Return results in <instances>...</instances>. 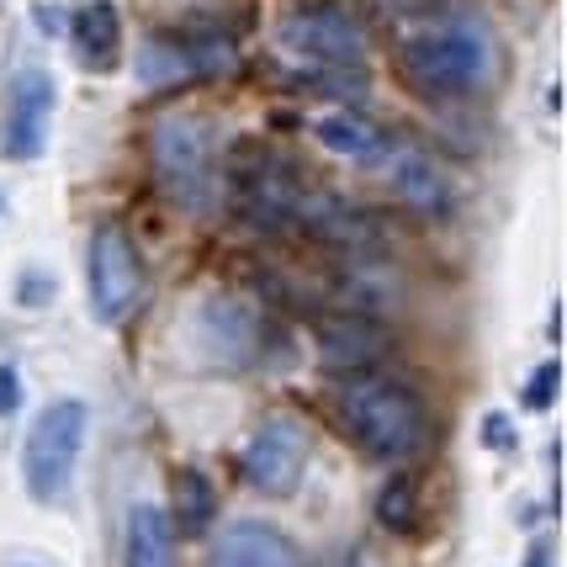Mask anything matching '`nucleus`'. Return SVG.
Returning a JSON list of instances; mask_svg holds the SVG:
<instances>
[{
	"label": "nucleus",
	"mask_w": 567,
	"mask_h": 567,
	"mask_svg": "<svg viewBox=\"0 0 567 567\" xmlns=\"http://www.w3.org/2000/svg\"><path fill=\"white\" fill-rule=\"evenodd\" d=\"M388 27L398 74L424 96L462 101L494 80V32L462 0H403Z\"/></svg>",
	"instance_id": "f257e3e1"
},
{
	"label": "nucleus",
	"mask_w": 567,
	"mask_h": 567,
	"mask_svg": "<svg viewBox=\"0 0 567 567\" xmlns=\"http://www.w3.org/2000/svg\"><path fill=\"white\" fill-rule=\"evenodd\" d=\"M276 49L287 53V80L319 96L367 91V27L334 0H308L276 22Z\"/></svg>",
	"instance_id": "f03ea898"
},
{
	"label": "nucleus",
	"mask_w": 567,
	"mask_h": 567,
	"mask_svg": "<svg viewBox=\"0 0 567 567\" xmlns=\"http://www.w3.org/2000/svg\"><path fill=\"white\" fill-rule=\"evenodd\" d=\"M334 409H340V424L350 430V441L361 445L371 462H409V456H420L424 435H430L424 398L388 371L350 377L334 398Z\"/></svg>",
	"instance_id": "7ed1b4c3"
},
{
	"label": "nucleus",
	"mask_w": 567,
	"mask_h": 567,
	"mask_svg": "<svg viewBox=\"0 0 567 567\" xmlns=\"http://www.w3.org/2000/svg\"><path fill=\"white\" fill-rule=\"evenodd\" d=\"M148 171L159 197L186 213H213L223 202V144L202 112H165L148 127Z\"/></svg>",
	"instance_id": "20e7f679"
},
{
	"label": "nucleus",
	"mask_w": 567,
	"mask_h": 567,
	"mask_svg": "<svg viewBox=\"0 0 567 567\" xmlns=\"http://www.w3.org/2000/svg\"><path fill=\"white\" fill-rule=\"evenodd\" d=\"M223 186L228 197L239 202V213L271 234H287L302 218V202L313 192V181L297 171V159H287L281 148L266 144H239L228 171H223Z\"/></svg>",
	"instance_id": "39448f33"
},
{
	"label": "nucleus",
	"mask_w": 567,
	"mask_h": 567,
	"mask_svg": "<svg viewBox=\"0 0 567 567\" xmlns=\"http://www.w3.org/2000/svg\"><path fill=\"white\" fill-rule=\"evenodd\" d=\"M85 424H91V409L80 398H53L49 409L32 420V430L22 441V483L38 504L64 498L74 462L85 451Z\"/></svg>",
	"instance_id": "423d86ee"
},
{
	"label": "nucleus",
	"mask_w": 567,
	"mask_h": 567,
	"mask_svg": "<svg viewBox=\"0 0 567 567\" xmlns=\"http://www.w3.org/2000/svg\"><path fill=\"white\" fill-rule=\"evenodd\" d=\"M308 451H313V435L308 424L292 420V414H271V420L255 424V435L239 451V472H245L249 488L271 498L297 494L302 472H308Z\"/></svg>",
	"instance_id": "0eeeda50"
},
{
	"label": "nucleus",
	"mask_w": 567,
	"mask_h": 567,
	"mask_svg": "<svg viewBox=\"0 0 567 567\" xmlns=\"http://www.w3.org/2000/svg\"><path fill=\"white\" fill-rule=\"evenodd\" d=\"M85 276H91V308L101 323H123L144 302V255L117 223L96 228L91 255H85Z\"/></svg>",
	"instance_id": "6e6552de"
},
{
	"label": "nucleus",
	"mask_w": 567,
	"mask_h": 567,
	"mask_svg": "<svg viewBox=\"0 0 567 567\" xmlns=\"http://www.w3.org/2000/svg\"><path fill=\"white\" fill-rule=\"evenodd\" d=\"M234 64H239V49L223 32H159V38L144 43L138 80H144L148 91H165V85L223 74V70H234Z\"/></svg>",
	"instance_id": "1a4fd4ad"
},
{
	"label": "nucleus",
	"mask_w": 567,
	"mask_h": 567,
	"mask_svg": "<svg viewBox=\"0 0 567 567\" xmlns=\"http://www.w3.org/2000/svg\"><path fill=\"white\" fill-rule=\"evenodd\" d=\"M53 106H59V85L43 64H22L6 85V117H0V154L6 159H38L49 148Z\"/></svg>",
	"instance_id": "9d476101"
},
{
	"label": "nucleus",
	"mask_w": 567,
	"mask_h": 567,
	"mask_svg": "<svg viewBox=\"0 0 567 567\" xmlns=\"http://www.w3.org/2000/svg\"><path fill=\"white\" fill-rule=\"evenodd\" d=\"M297 228H302L308 239H319V245L355 249V255H371V249H382L393 239V234H388V218H382L377 207H361V202L340 197V192H319V186L302 202Z\"/></svg>",
	"instance_id": "9b49d317"
},
{
	"label": "nucleus",
	"mask_w": 567,
	"mask_h": 567,
	"mask_svg": "<svg viewBox=\"0 0 567 567\" xmlns=\"http://www.w3.org/2000/svg\"><path fill=\"white\" fill-rule=\"evenodd\" d=\"M313 346H319V361L329 371L361 377L393 350V329L377 313H367V308H346V313H323L313 323Z\"/></svg>",
	"instance_id": "f8f14e48"
},
{
	"label": "nucleus",
	"mask_w": 567,
	"mask_h": 567,
	"mask_svg": "<svg viewBox=\"0 0 567 567\" xmlns=\"http://www.w3.org/2000/svg\"><path fill=\"white\" fill-rule=\"evenodd\" d=\"M197 334H202V355L213 367H249L260 355V340H266V323L249 308L245 297L218 292L197 308Z\"/></svg>",
	"instance_id": "ddd939ff"
},
{
	"label": "nucleus",
	"mask_w": 567,
	"mask_h": 567,
	"mask_svg": "<svg viewBox=\"0 0 567 567\" xmlns=\"http://www.w3.org/2000/svg\"><path fill=\"white\" fill-rule=\"evenodd\" d=\"M382 175H388V186H393V197L409 207V213H424V218H441L456 207V181L445 171L441 159L420 144H388L382 154Z\"/></svg>",
	"instance_id": "4468645a"
},
{
	"label": "nucleus",
	"mask_w": 567,
	"mask_h": 567,
	"mask_svg": "<svg viewBox=\"0 0 567 567\" xmlns=\"http://www.w3.org/2000/svg\"><path fill=\"white\" fill-rule=\"evenodd\" d=\"M207 567H308V557L271 519H234L213 536Z\"/></svg>",
	"instance_id": "2eb2a0df"
},
{
	"label": "nucleus",
	"mask_w": 567,
	"mask_h": 567,
	"mask_svg": "<svg viewBox=\"0 0 567 567\" xmlns=\"http://www.w3.org/2000/svg\"><path fill=\"white\" fill-rule=\"evenodd\" d=\"M70 49L80 59V70H117V53H123V17L112 0H85L70 17Z\"/></svg>",
	"instance_id": "dca6fc26"
},
{
	"label": "nucleus",
	"mask_w": 567,
	"mask_h": 567,
	"mask_svg": "<svg viewBox=\"0 0 567 567\" xmlns=\"http://www.w3.org/2000/svg\"><path fill=\"white\" fill-rule=\"evenodd\" d=\"M313 138H319V148L340 154V159H361V165H382V154L393 144L388 127L371 123L367 112H350V106L319 112V117H313Z\"/></svg>",
	"instance_id": "f3484780"
},
{
	"label": "nucleus",
	"mask_w": 567,
	"mask_h": 567,
	"mask_svg": "<svg viewBox=\"0 0 567 567\" xmlns=\"http://www.w3.org/2000/svg\"><path fill=\"white\" fill-rule=\"evenodd\" d=\"M123 567H181L175 557V525L159 504H127L123 519Z\"/></svg>",
	"instance_id": "a211bd4d"
},
{
	"label": "nucleus",
	"mask_w": 567,
	"mask_h": 567,
	"mask_svg": "<svg viewBox=\"0 0 567 567\" xmlns=\"http://www.w3.org/2000/svg\"><path fill=\"white\" fill-rule=\"evenodd\" d=\"M218 515V494H213V483H207V472L197 467H181L175 472V530H186V536H202L207 525Z\"/></svg>",
	"instance_id": "6ab92c4d"
},
{
	"label": "nucleus",
	"mask_w": 567,
	"mask_h": 567,
	"mask_svg": "<svg viewBox=\"0 0 567 567\" xmlns=\"http://www.w3.org/2000/svg\"><path fill=\"white\" fill-rule=\"evenodd\" d=\"M377 519L388 525V530H414L420 525V488H414V477H393L382 494H377Z\"/></svg>",
	"instance_id": "aec40b11"
},
{
	"label": "nucleus",
	"mask_w": 567,
	"mask_h": 567,
	"mask_svg": "<svg viewBox=\"0 0 567 567\" xmlns=\"http://www.w3.org/2000/svg\"><path fill=\"white\" fill-rule=\"evenodd\" d=\"M557 388H563V367H557V361H542V367L525 377V388H519V403H525L530 414H546V409L557 403Z\"/></svg>",
	"instance_id": "412c9836"
},
{
	"label": "nucleus",
	"mask_w": 567,
	"mask_h": 567,
	"mask_svg": "<svg viewBox=\"0 0 567 567\" xmlns=\"http://www.w3.org/2000/svg\"><path fill=\"white\" fill-rule=\"evenodd\" d=\"M483 445H494V451H515V424H509V414H488L483 420Z\"/></svg>",
	"instance_id": "4be33fe9"
},
{
	"label": "nucleus",
	"mask_w": 567,
	"mask_h": 567,
	"mask_svg": "<svg viewBox=\"0 0 567 567\" xmlns=\"http://www.w3.org/2000/svg\"><path fill=\"white\" fill-rule=\"evenodd\" d=\"M17 409H22V377L0 361V420H11Z\"/></svg>",
	"instance_id": "5701e85b"
},
{
	"label": "nucleus",
	"mask_w": 567,
	"mask_h": 567,
	"mask_svg": "<svg viewBox=\"0 0 567 567\" xmlns=\"http://www.w3.org/2000/svg\"><path fill=\"white\" fill-rule=\"evenodd\" d=\"M49 292H53V281H49V276H32L27 287H17V297H22V302H43Z\"/></svg>",
	"instance_id": "b1692460"
},
{
	"label": "nucleus",
	"mask_w": 567,
	"mask_h": 567,
	"mask_svg": "<svg viewBox=\"0 0 567 567\" xmlns=\"http://www.w3.org/2000/svg\"><path fill=\"white\" fill-rule=\"evenodd\" d=\"M525 567H546V557H542V551H536V557H530V563H525Z\"/></svg>",
	"instance_id": "393cba45"
}]
</instances>
